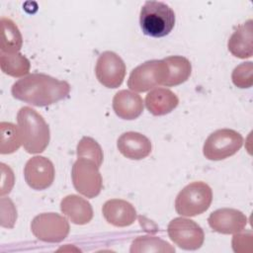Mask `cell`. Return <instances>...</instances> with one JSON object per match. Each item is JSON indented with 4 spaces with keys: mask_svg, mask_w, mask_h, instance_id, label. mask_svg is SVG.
Listing matches in <instances>:
<instances>
[{
    "mask_svg": "<svg viewBox=\"0 0 253 253\" xmlns=\"http://www.w3.org/2000/svg\"><path fill=\"white\" fill-rule=\"evenodd\" d=\"M11 92L13 97L20 101L44 107L66 98L70 92V85L46 74L34 73L15 82Z\"/></svg>",
    "mask_w": 253,
    "mask_h": 253,
    "instance_id": "6da1fadb",
    "label": "cell"
},
{
    "mask_svg": "<svg viewBox=\"0 0 253 253\" xmlns=\"http://www.w3.org/2000/svg\"><path fill=\"white\" fill-rule=\"evenodd\" d=\"M22 144L28 153H41L48 145L50 133L44 119L34 109L23 107L17 114Z\"/></svg>",
    "mask_w": 253,
    "mask_h": 253,
    "instance_id": "7a4b0ae2",
    "label": "cell"
},
{
    "mask_svg": "<svg viewBox=\"0 0 253 253\" xmlns=\"http://www.w3.org/2000/svg\"><path fill=\"white\" fill-rule=\"evenodd\" d=\"M175 13L166 3L147 1L141 7L139 24L146 36L162 38L169 35L175 26Z\"/></svg>",
    "mask_w": 253,
    "mask_h": 253,
    "instance_id": "3957f363",
    "label": "cell"
},
{
    "mask_svg": "<svg viewBox=\"0 0 253 253\" xmlns=\"http://www.w3.org/2000/svg\"><path fill=\"white\" fill-rule=\"evenodd\" d=\"M212 201L211 187L205 182H193L184 187L175 200V210L183 216H196L205 212Z\"/></svg>",
    "mask_w": 253,
    "mask_h": 253,
    "instance_id": "277c9868",
    "label": "cell"
},
{
    "mask_svg": "<svg viewBox=\"0 0 253 253\" xmlns=\"http://www.w3.org/2000/svg\"><path fill=\"white\" fill-rule=\"evenodd\" d=\"M243 144L242 135L230 128L213 131L206 139L203 152L209 160H222L235 154Z\"/></svg>",
    "mask_w": 253,
    "mask_h": 253,
    "instance_id": "5b68a950",
    "label": "cell"
},
{
    "mask_svg": "<svg viewBox=\"0 0 253 253\" xmlns=\"http://www.w3.org/2000/svg\"><path fill=\"white\" fill-rule=\"evenodd\" d=\"M168 75V66L162 60H148L135 67L127 80V86L134 92H146L163 85Z\"/></svg>",
    "mask_w": 253,
    "mask_h": 253,
    "instance_id": "8992f818",
    "label": "cell"
},
{
    "mask_svg": "<svg viewBox=\"0 0 253 253\" xmlns=\"http://www.w3.org/2000/svg\"><path fill=\"white\" fill-rule=\"evenodd\" d=\"M71 178L75 190L86 198L97 197L103 187L99 167L90 159L78 158L71 171Z\"/></svg>",
    "mask_w": 253,
    "mask_h": 253,
    "instance_id": "52a82bcc",
    "label": "cell"
},
{
    "mask_svg": "<svg viewBox=\"0 0 253 253\" xmlns=\"http://www.w3.org/2000/svg\"><path fill=\"white\" fill-rule=\"evenodd\" d=\"M67 219L54 212L41 213L34 217L31 223L33 234L41 241L57 243L66 238L69 233Z\"/></svg>",
    "mask_w": 253,
    "mask_h": 253,
    "instance_id": "ba28073f",
    "label": "cell"
},
{
    "mask_svg": "<svg viewBox=\"0 0 253 253\" xmlns=\"http://www.w3.org/2000/svg\"><path fill=\"white\" fill-rule=\"evenodd\" d=\"M170 239L184 250H197L205 240L202 227L192 219L176 217L172 219L167 227Z\"/></svg>",
    "mask_w": 253,
    "mask_h": 253,
    "instance_id": "9c48e42d",
    "label": "cell"
},
{
    "mask_svg": "<svg viewBox=\"0 0 253 253\" xmlns=\"http://www.w3.org/2000/svg\"><path fill=\"white\" fill-rule=\"evenodd\" d=\"M96 77L107 88H118L126 76L124 60L113 51H104L97 59L95 67Z\"/></svg>",
    "mask_w": 253,
    "mask_h": 253,
    "instance_id": "30bf717a",
    "label": "cell"
},
{
    "mask_svg": "<svg viewBox=\"0 0 253 253\" xmlns=\"http://www.w3.org/2000/svg\"><path fill=\"white\" fill-rule=\"evenodd\" d=\"M54 166L43 156L30 158L24 168V177L27 184L34 190L47 189L54 180Z\"/></svg>",
    "mask_w": 253,
    "mask_h": 253,
    "instance_id": "8fae6325",
    "label": "cell"
},
{
    "mask_svg": "<svg viewBox=\"0 0 253 253\" xmlns=\"http://www.w3.org/2000/svg\"><path fill=\"white\" fill-rule=\"evenodd\" d=\"M208 222L213 231L222 234H236L245 228L247 217L240 211L225 208L211 212Z\"/></svg>",
    "mask_w": 253,
    "mask_h": 253,
    "instance_id": "7c38bea8",
    "label": "cell"
},
{
    "mask_svg": "<svg viewBox=\"0 0 253 253\" xmlns=\"http://www.w3.org/2000/svg\"><path fill=\"white\" fill-rule=\"evenodd\" d=\"M102 211L107 222L117 227L129 226L136 219L134 207L130 203L121 199L107 201L102 208Z\"/></svg>",
    "mask_w": 253,
    "mask_h": 253,
    "instance_id": "4fadbf2b",
    "label": "cell"
},
{
    "mask_svg": "<svg viewBox=\"0 0 253 253\" xmlns=\"http://www.w3.org/2000/svg\"><path fill=\"white\" fill-rule=\"evenodd\" d=\"M119 151L126 158L140 160L147 157L151 152V142L142 133L127 131L123 133L117 141Z\"/></svg>",
    "mask_w": 253,
    "mask_h": 253,
    "instance_id": "5bb4252c",
    "label": "cell"
},
{
    "mask_svg": "<svg viewBox=\"0 0 253 253\" xmlns=\"http://www.w3.org/2000/svg\"><path fill=\"white\" fill-rule=\"evenodd\" d=\"M113 109L118 117L124 120H134L143 111L142 98L131 91L121 90L113 99Z\"/></svg>",
    "mask_w": 253,
    "mask_h": 253,
    "instance_id": "9a60e30c",
    "label": "cell"
},
{
    "mask_svg": "<svg viewBox=\"0 0 253 253\" xmlns=\"http://www.w3.org/2000/svg\"><path fill=\"white\" fill-rule=\"evenodd\" d=\"M60 210L74 224H86L93 217V209L90 203L77 195H68L63 198Z\"/></svg>",
    "mask_w": 253,
    "mask_h": 253,
    "instance_id": "2e32d148",
    "label": "cell"
},
{
    "mask_svg": "<svg viewBox=\"0 0 253 253\" xmlns=\"http://www.w3.org/2000/svg\"><path fill=\"white\" fill-rule=\"evenodd\" d=\"M252 20L239 25L230 36L227 47L232 55L238 58H248L253 54Z\"/></svg>",
    "mask_w": 253,
    "mask_h": 253,
    "instance_id": "e0dca14e",
    "label": "cell"
},
{
    "mask_svg": "<svg viewBox=\"0 0 253 253\" xmlns=\"http://www.w3.org/2000/svg\"><path fill=\"white\" fill-rule=\"evenodd\" d=\"M179 104L175 93L166 88H155L145 97V106L153 116H163L172 112Z\"/></svg>",
    "mask_w": 253,
    "mask_h": 253,
    "instance_id": "ac0fdd59",
    "label": "cell"
},
{
    "mask_svg": "<svg viewBox=\"0 0 253 253\" xmlns=\"http://www.w3.org/2000/svg\"><path fill=\"white\" fill-rule=\"evenodd\" d=\"M163 60L168 66V75L163 84L164 86H176L188 80L192 72V65L189 59L181 55H172Z\"/></svg>",
    "mask_w": 253,
    "mask_h": 253,
    "instance_id": "d6986e66",
    "label": "cell"
},
{
    "mask_svg": "<svg viewBox=\"0 0 253 253\" xmlns=\"http://www.w3.org/2000/svg\"><path fill=\"white\" fill-rule=\"evenodd\" d=\"M23 44V38L17 25L9 18H1V52L16 53Z\"/></svg>",
    "mask_w": 253,
    "mask_h": 253,
    "instance_id": "ffe728a7",
    "label": "cell"
},
{
    "mask_svg": "<svg viewBox=\"0 0 253 253\" xmlns=\"http://www.w3.org/2000/svg\"><path fill=\"white\" fill-rule=\"evenodd\" d=\"M0 66L1 70L13 77H22L29 73L30 71V61L29 59L19 53H5L0 54Z\"/></svg>",
    "mask_w": 253,
    "mask_h": 253,
    "instance_id": "44dd1931",
    "label": "cell"
},
{
    "mask_svg": "<svg viewBox=\"0 0 253 253\" xmlns=\"http://www.w3.org/2000/svg\"><path fill=\"white\" fill-rule=\"evenodd\" d=\"M131 253L140 252H162L172 253L175 252V248L172 247L168 242L155 236H139L134 239L130 246Z\"/></svg>",
    "mask_w": 253,
    "mask_h": 253,
    "instance_id": "7402d4cb",
    "label": "cell"
},
{
    "mask_svg": "<svg viewBox=\"0 0 253 253\" xmlns=\"http://www.w3.org/2000/svg\"><path fill=\"white\" fill-rule=\"evenodd\" d=\"M0 129H1L0 153L10 154L17 151L22 145V139H21L19 128L11 123L2 122L0 124Z\"/></svg>",
    "mask_w": 253,
    "mask_h": 253,
    "instance_id": "603a6c76",
    "label": "cell"
},
{
    "mask_svg": "<svg viewBox=\"0 0 253 253\" xmlns=\"http://www.w3.org/2000/svg\"><path fill=\"white\" fill-rule=\"evenodd\" d=\"M77 156L78 158H86L94 161L100 168L103 163V150L100 144L89 136H84L77 144Z\"/></svg>",
    "mask_w": 253,
    "mask_h": 253,
    "instance_id": "cb8c5ba5",
    "label": "cell"
},
{
    "mask_svg": "<svg viewBox=\"0 0 253 253\" xmlns=\"http://www.w3.org/2000/svg\"><path fill=\"white\" fill-rule=\"evenodd\" d=\"M253 64L251 61L236 66L231 74L233 84L238 88H249L253 84Z\"/></svg>",
    "mask_w": 253,
    "mask_h": 253,
    "instance_id": "d4e9b609",
    "label": "cell"
}]
</instances>
